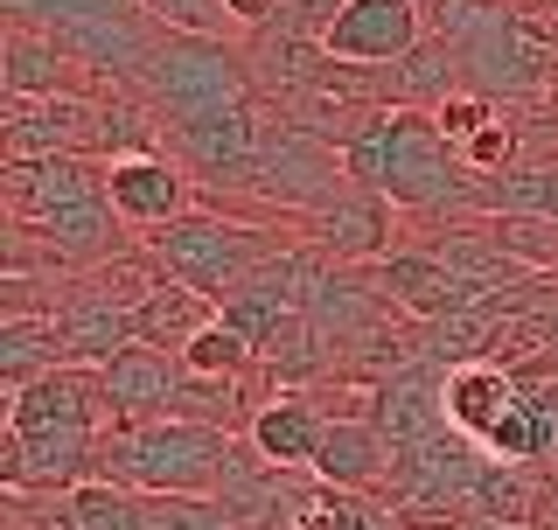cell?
Listing matches in <instances>:
<instances>
[{
    "instance_id": "cell-1",
    "label": "cell",
    "mask_w": 558,
    "mask_h": 530,
    "mask_svg": "<svg viewBox=\"0 0 558 530\" xmlns=\"http://www.w3.org/2000/svg\"><path fill=\"white\" fill-rule=\"evenodd\" d=\"M112 405H105L98 370L63 363L49 377L8 392V454H0V482L8 496H70V489L98 482L105 439H112Z\"/></svg>"
},
{
    "instance_id": "cell-12",
    "label": "cell",
    "mask_w": 558,
    "mask_h": 530,
    "mask_svg": "<svg viewBox=\"0 0 558 530\" xmlns=\"http://www.w3.org/2000/svg\"><path fill=\"white\" fill-rule=\"evenodd\" d=\"M98 384H105V405H112V426H154V419L182 412L189 363L168 357V349L133 342L126 357H112V363L98 370Z\"/></svg>"
},
{
    "instance_id": "cell-11",
    "label": "cell",
    "mask_w": 558,
    "mask_h": 530,
    "mask_svg": "<svg viewBox=\"0 0 558 530\" xmlns=\"http://www.w3.org/2000/svg\"><path fill=\"white\" fill-rule=\"evenodd\" d=\"M307 489H314V474H287V468L258 461V454L238 439L231 468H223V482H217V503H223V517L238 530H293Z\"/></svg>"
},
{
    "instance_id": "cell-17",
    "label": "cell",
    "mask_w": 558,
    "mask_h": 530,
    "mask_svg": "<svg viewBox=\"0 0 558 530\" xmlns=\"http://www.w3.org/2000/svg\"><path fill=\"white\" fill-rule=\"evenodd\" d=\"M133 322H140V342H147V349L182 357V349L196 342L209 322H223V308H217V300H203L196 287H174V279H161V287L133 308Z\"/></svg>"
},
{
    "instance_id": "cell-21",
    "label": "cell",
    "mask_w": 558,
    "mask_h": 530,
    "mask_svg": "<svg viewBox=\"0 0 558 530\" xmlns=\"http://www.w3.org/2000/svg\"><path fill=\"white\" fill-rule=\"evenodd\" d=\"M70 503H77L84 530H147V496H140V489L84 482V489H70Z\"/></svg>"
},
{
    "instance_id": "cell-22",
    "label": "cell",
    "mask_w": 558,
    "mask_h": 530,
    "mask_svg": "<svg viewBox=\"0 0 558 530\" xmlns=\"http://www.w3.org/2000/svg\"><path fill=\"white\" fill-rule=\"evenodd\" d=\"M377 509H384V496H349V489L314 482L307 503H301V523H293V530H371Z\"/></svg>"
},
{
    "instance_id": "cell-18",
    "label": "cell",
    "mask_w": 558,
    "mask_h": 530,
    "mask_svg": "<svg viewBox=\"0 0 558 530\" xmlns=\"http://www.w3.org/2000/svg\"><path fill=\"white\" fill-rule=\"evenodd\" d=\"M63 328L57 314H28V322H0V377H8V392H22V384L49 377V370H63Z\"/></svg>"
},
{
    "instance_id": "cell-6",
    "label": "cell",
    "mask_w": 558,
    "mask_h": 530,
    "mask_svg": "<svg viewBox=\"0 0 558 530\" xmlns=\"http://www.w3.org/2000/svg\"><path fill=\"white\" fill-rule=\"evenodd\" d=\"M140 98L154 105V119L168 133V127H196V119L258 105V77H252V63H244V49L231 35H168L147 63Z\"/></svg>"
},
{
    "instance_id": "cell-9",
    "label": "cell",
    "mask_w": 558,
    "mask_h": 530,
    "mask_svg": "<svg viewBox=\"0 0 558 530\" xmlns=\"http://www.w3.org/2000/svg\"><path fill=\"white\" fill-rule=\"evenodd\" d=\"M105 189H112V209L133 238L196 217V174L174 154H119V161H105Z\"/></svg>"
},
{
    "instance_id": "cell-10",
    "label": "cell",
    "mask_w": 558,
    "mask_h": 530,
    "mask_svg": "<svg viewBox=\"0 0 558 530\" xmlns=\"http://www.w3.org/2000/svg\"><path fill=\"white\" fill-rule=\"evenodd\" d=\"M322 433H328V405L314 384H279V392L258 398L252 426H244V447L258 461L287 468V474H314V454H322Z\"/></svg>"
},
{
    "instance_id": "cell-29",
    "label": "cell",
    "mask_w": 558,
    "mask_h": 530,
    "mask_svg": "<svg viewBox=\"0 0 558 530\" xmlns=\"http://www.w3.org/2000/svg\"><path fill=\"white\" fill-rule=\"evenodd\" d=\"M279 8H287V0H279Z\"/></svg>"
},
{
    "instance_id": "cell-16",
    "label": "cell",
    "mask_w": 558,
    "mask_h": 530,
    "mask_svg": "<svg viewBox=\"0 0 558 530\" xmlns=\"http://www.w3.org/2000/svg\"><path fill=\"white\" fill-rule=\"evenodd\" d=\"M517 398H523V384H517L510 363H488L482 357V363L447 370V426L461 433V439H475V447L517 412Z\"/></svg>"
},
{
    "instance_id": "cell-7",
    "label": "cell",
    "mask_w": 558,
    "mask_h": 530,
    "mask_svg": "<svg viewBox=\"0 0 558 530\" xmlns=\"http://www.w3.org/2000/svg\"><path fill=\"white\" fill-rule=\"evenodd\" d=\"M293 238H301L314 258H328V265H377V258L398 252L391 203H384L377 189L349 182V174H342V182L328 189L314 209H301V217H293Z\"/></svg>"
},
{
    "instance_id": "cell-28",
    "label": "cell",
    "mask_w": 558,
    "mask_h": 530,
    "mask_svg": "<svg viewBox=\"0 0 558 530\" xmlns=\"http://www.w3.org/2000/svg\"><path fill=\"white\" fill-rule=\"evenodd\" d=\"M418 8H433V0H418Z\"/></svg>"
},
{
    "instance_id": "cell-4",
    "label": "cell",
    "mask_w": 558,
    "mask_h": 530,
    "mask_svg": "<svg viewBox=\"0 0 558 530\" xmlns=\"http://www.w3.org/2000/svg\"><path fill=\"white\" fill-rule=\"evenodd\" d=\"M147 244V258L161 265V279H174V287H196L203 300H231L244 293L258 273L279 258V252H293V224H279V217H209V209H196V217H182V224H168V231H154V238H140Z\"/></svg>"
},
{
    "instance_id": "cell-24",
    "label": "cell",
    "mask_w": 558,
    "mask_h": 530,
    "mask_svg": "<svg viewBox=\"0 0 558 530\" xmlns=\"http://www.w3.org/2000/svg\"><path fill=\"white\" fill-rule=\"evenodd\" d=\"M433 119H440V133L453 140V147H468L475 133H488V127L502 119V105H496V98H482V92H453Z\"/></svg>"
},
{
    "instance_id": "cell-25",
    "label": "cell",
    "mask_w": 558,
    "mask_h": 530,
    "mask_svg": "<svg viewBox=\"0 0 558 530\" xmlns=\"http://www.w3.org/2000/svg\"><path fill=\"white\" fill-rule=\"evenodd\" d=\"M217 8H223V28H238V35H258L279 22V0H217Z\"/></svg>"
},
{
    "instance_id": "cell-5",
    "label": "cell",
    "mask_w": 558,
    "mask_h": 530,
    "mask_svg": "<svg viewBox=\"0 0 558 530\" xmlns=\"http://www.w3.org/2000/svg\"><path fill=\"white\" fill-rule=\"evenodd\" d=\"M231 426H203V419H154V426H119L105 439L98 482L140 489V496H217L223 468L238 454Z\"/></svg>"
},
{
    "instance_id": "cell-8",
    "label": "cell",
    "mask_w": 558,
    "mask_h": 530,
    "mask_svg": "<svg viewBox=\"0 0 558 530\" xmlns=\"http://www.w3.org/2000/svg\"><path fill=\"white\" fill-rule=\"evenodd\" d=\"M426 22L433 14L418 8V0H349L336 22H328L322 49H328V63H342V70H398L426 43Z\"/></svg>"
},
{
    "instance_id": "cell-23",
    "label": "cell",
    "mask_w": 558,
    "mask_h": 530,
    "mask_svg": "<svg viewBox=\"0 0 558 530\" xmlns=\"http://www.w3.org/2000/svg\"><path fill=\"white\" fill-rule=\"evenodd\" d=\"M147 530H238L217 496H147Z\"/></svg>"
},
{
    "instance_id": "cell-13",
    "label": "cell",
    "mask_w": 558,
    "mask_h": 530,
    "mask_svg": "<svg viewBox=\"0 0 558 530\" xmlns=\"http://www.w3.org/2000/svg\"><path fill=\"white\" fill-rule=\"evenodd\" d=\"M371 419H377V433H384L391 454H412V447H426V439L453 433L447 426V370L440 363L391 370V377L371 392Z\"/></svg>"
},
{
    "instance_id": "cell-14",
    "label": "cell",
    "mask_w": 558,
    "mask_h": 530,
    "mask_svg": "<svg viewBox=\"0 0 558 530\" xmlns=\"http://www.w3.org/2000/svg\"><path fill=\"white\" fill-rule=\"evenodd\" d=\"M0 92L8 98H63V92H112V84H98L92 70L77 63L70 43L8 22V43H0Z\"/></svg>"
},
{
    "instance_id": "cell-3",
    "label": "cell",
    "mask_w": 558,
    "mask_h": 530,
    "mask_svg": "<svg viewBox=\"0 0 558 530\" xmlns=\"http://www.w3.org/2000/svg\"><path fill=\"white\" fill-rule=\"evenodd\" d=\"M0 196H8V224H22L63 252L77 273L133 252V231L119 224L112 189H105V161L92 154H49V161H0Z\"/></svg>"
},
{
    "instance_id": "cell-2",
    "label": "cell",
    "mask_w": 558,
    "mask_h": 530,
    "mask_svg": "<svg viewBox=\"0 0 558 530\" xmlns=\"http://www.w3.org/2000/svg\"><path fill=\"white\" fill-rule=\"evenodd\" d=\"M342 168L349 182L377 189L391 209H405V217H433V224H475L496 209V182L475 174L461 161V147L440 133V119L433 112H384L371 119L356 140L342 147Z\"/></svg>"
},
{
    "instance_id": "cell-26",
    "label": "cell",
    "mask_w": 558,
    "mask_h": 530,
    "mask_svg": "<svg viewBox=\"0 0 558 530\" xmlns=\"http://www.w3.org/2000/svg\"><path fill=\"white\" fill-rule=\"evenodd\" d=\"M531 530H558V482H551V496H545V509H537Z\"/></svg>"
},
{
    "instance_id": "cell-20",
    "label": "cell",
    "mask_w": 558,
    "mask_h": 530,
    "mask_svg": "<svg viewBox=\"0 0 558 530\" xmlns=\"http://www.w3.org/2000/svg\"><path fill=\"white\" fill-rule=\"evenodd\" d=\"M482 224H488V238H496L523 273L558 279V217H482Z\"/></svg>"
},
{
    "instance_id": "cell-19",
    "label": "cell",
    "mask_w": 558,
    "mask_h": 530,
    "mask_svg": "<svg viewBox=\"0 0 558 530\" xmlns=\"http://www.w3.org/2000/svg\"><path fill=\"white\" fill-rule=\"evenodd\" d=\"M147 0H0L14 28H43V35H70V28H98L119 14H140Z\"/></svg>"
},
{
    "instance_id": "cell-27",
    "label": "cell",
    "mask_w": 558,
    "mask_h": 530,
    "mask_svg": "<svg viewBox=\"0 0 558 530\" xmlns=\"http://www.w3.org/2000/svg\"><path fill=\"white\" fill-rule=\"evenodd\" d=\"M453 530H502V523H453Z\"/></svg>"
},
{
    "instance_id": "cell-15",
    "label": "cell",
    "mask_w": 558,
    "mask_h": 530,
    "mask_svg": "<svg viewBox=\"0 0 558 530\" xmlns=\"http://www.w3.org/2000/svg\"><path fill=\"white\" fill-rule=\"evenodd\" d=\"M314 482L349 489V496H384V482H391V447H384L371 412H328L322 454H314Z\"/></svg>"
}]
</instances>
